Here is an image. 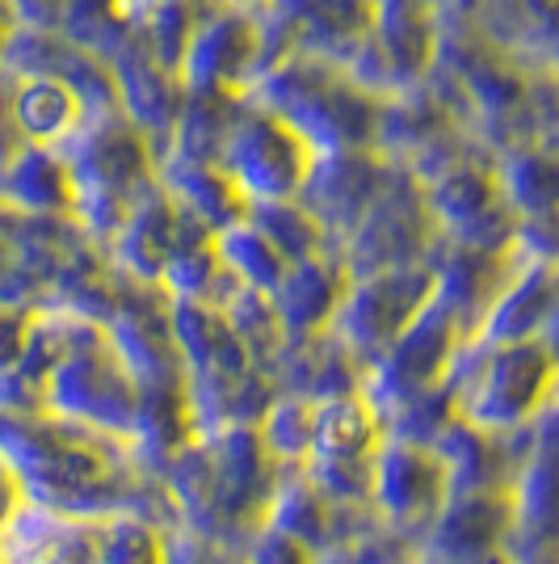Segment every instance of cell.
Returning <instances> with one entry per match:
<instances>
[{
    "instance_id": "obj_1",
    "label": "cell",
    "mask_w": 559,
    "mask_h": 564,
    "mask_svg": "<svg viewBox=\"0 0 559 564\" xmlns=\"http://www.w3.org/2000/svg\"><path fill=\"white\" fill-rule=\"evenodd\" d=\"M547 379V362L535 346H513L492 362L484 379V422H517L522 413H530L538 388Z\"/></svg>"
},
{
    "instance_id": "obj_2",
    "label": "cell",
    "mask_w": 559,
    "mask_h": 564,
    "mask_svg": "<svg viewBox=\"0 0 559 564\" xmlns=\"http://www.w3.org/2000/svg\"><path fill=\"white\" fill-rule=\"evenodd\" d=\"M13 118L25 135L34 140H55L64 135L72 122H76V97L64 80H51V76H34L30 85H22L13 94Z\"/></svg>"
},
{
    "instance_id": "obj_3",
    "label": "cell",
    "mask_w": 559,
    "mask_h": 564,
    "mask_svg": "<svg viewBox=\"0 0 559 564\" xmlns=\"http://www.w3.org/2000/svg\"><path fill=\"white\" fill-rule=\"evenodd\" d=\"M429 455H413V451H396L387 455V464L379 468V497L387 501V510L396 514H413L420 501H425V489H429Z\"/></svg>"
},
{
    "instance_id": "obj_4",
    "label": "cell",
    "mask_w": 559,
    "mask_h": 564,
    "mask_svg": "<svg viewBox=\"0 0 559 564\" xmlns=\"http://www.w3.org/2000/svg\"><path fill=\"white\" fill-rule=\"evenodd\" d=\"M97 564H161V552H156L152 535L135 531L131 522H118L110 540H101L97 547Z\"/></svg>"
},
{
    "instance_id": "obj_5",
    "label": "cell",
    "mask_w": 559,
    "mask_h": 564,
    "mask_svg": "<svg viewBox=\"0 0 559 564\" xmlns=\"http://www.w3.org/2000/svg\"><path fill=\"white\" fill-rule=\"evenodd\" d=\"M25 510V489H22V476L13 471V464L0 455V535L13 527V518Z\"/></svg>"
}]
</instances>
